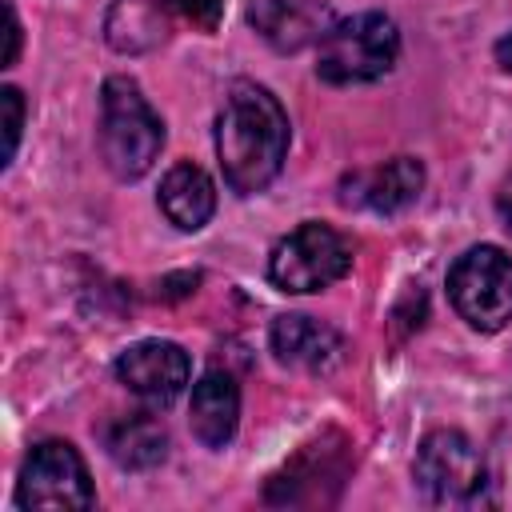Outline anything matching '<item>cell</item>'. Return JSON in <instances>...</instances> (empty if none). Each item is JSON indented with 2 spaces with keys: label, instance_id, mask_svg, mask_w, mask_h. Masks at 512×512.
<instances>
[{
  "label": "cell",
  "instance_id": "cell-15",
  "mask_svg": "<svg viewBox=\"0 0 512 512\" xmlns=\"http://www.w3.org/2000/svg\"><path fill=\"white\" fill-rule=\"evenodd\" d=\"M160 208L180 232H200L216 212V188L208 172L196 164L168 168V176L160 180Z\"/></svg>",
  "mask_w": 512,
  "mask_h": 512
},
{
  "label": "cell",
  "instance_id": "cell-18",
  "mask_svg": "<svg viewBox=\"0 0 512 512\" xmlns=\"http://www.w3.org/2000/svg\"><path fill=\"white\" fill-rule=\"evenodd\" d=\"M176 16H184L188 24H196L200 32H216L220 16H224V0H164Z\"/></svg>",
  "mask_w": 512,
  "mask_h": 512
},
{
  "label": "cell",
  "instance_id": "cell-2",
  "mask_svg": "<svg viewBox=\"0 0 512 512\" xmlns=\"http://www.w3.org/2000/svg\"><path fill=\"white\" fill-rule=\"evenodd\" d=\"M164 148V120L128 76H108L100 88V156L116 180H140Z\"/></svg>",
  "mask_w": 512,
  "mask_h": 512
},
{
  "label": "cell",
  "instance_id": "cell-21",
  "mask_svg": "<svg viewBox=\"0 0 512 512\" xmlns=\"http://www.w3.org/2000/svg\"><path fill=\"white\" fill-rule=\"evenodd\" d=\"M496 60H500V68H508V72H512V32L496 40Z\"/></svg>",
  "mask_w": 512,
  "mask_h": 512
},
{
  "label": "cell",
  "instance_id": "cell-4",
  "mask_svg": "<svg viewBox=\"0 0 512 512\" xmlns=\"http://www.w3.org/2000/svg\"><path fill=\"white\" fill-rule=\"evenodd\" d=\"M412 476H416V488L444 508H476L488 500V488H492L480 448L456 428H436L420 440Z\"/></svg>",
  "mask_w": 512,
  "mask_h": 512
},
{
  "label": "cell",
  "instance_id": "cell-9",
  "mask_svg": "<svg viewBox=\"0 0 512 512\" xmlns=\"http://www.w3.org/2000/svg\"><path fill=\"white\" fill-rule=\"evenodd\" d=\"M424 192V164L416 156H392L376 168L348 172L340 180V204L344 208H368L380 216H396Z\"/></svg>",
  "mask_w": 512,
  "mask_h": 512
},
{
  "label": "cell",
  "instance_id": "cell-10",
  "mask_svg": "<svg viewBox=\"0 0 512 512\" xmlns=\"http://www.w3.org/2000/svg\"><path fill=\"white\" fill-rule=\"evenodd\" d=\"M348 444L340 436H328V440H316V444H304L292 464L284 472H276L268 480V500L272 504H320L328 500L324 496V484L340 488L344 472H348Z\"/></svg>",
  "mask_w": 512,
  "mask_h": 512
},
{
  "label": "cell",
  "instance_id": "cell-14",
  "mask_svg": "<svg viewBox=\"0 0 512 512\" xmlns=\"http://www.w3.org/2000/svg\"><path fill=\"white\" fill-rule=\"evenodd\" d=\"M108 456L128 472H148L168 456V432L152 412H128L104 424Z\"/></svg>",
  "mask_w": 512,
  "mask_h": 512
},
{
  "label": "cell",
  "instance_id": "cell-1",
  "mask_svg": "<svg viewBox=\"0 0 512 512\" xmlns=\"http://www.w3.org/2000/svg\"><path fill=\"white\" fill-rule=\"evenodd\" d=\"M288 136V112L280 108V100L252 80H236L216 120V156L224 168V184L236 196L264 192L284 168Z\"/></svg>",
  "mask_w": 512,
  "mask_h": 512
},
{
  "label": "cell",
  "instance_id": "cell-7",
  "mask_svg": "<svg viewBox=\"0 0 512 512\" xmlns=\"http://www.w3.org/2000/svg\"><path fill=\"white\" fill-rule=\"evenodd\" d=\"M92 476L68 440H44L28 452L16 484L20 508H92Z\"/></svg>",
  "mask_w": 512,
  "mask_h": 512
},
{
  "label": "cell",
  "instance_id": "cell-17",
  "mask_svg": "<svg viewBox=\"0 0 512 512\" xmlns=\"http://www.w3.org/2000/svg\"><path fill=\"white\" fill-rule=\"evenodd\" d=\"M0 104H4V164H12L16 144H20V128H24V96H20V88L8 84L0 92Z\"/></svg>",
  "mask_w": 512,
  "mask_h": 512
},
{
  "label": "cell",
  "instance_id": "cell-20",
  "mask_svg": "<svg viewBox=\"0 0 512 512\" xmlns=\"http://www.w3.org/2000/svg\"><path fill=\"white\" fill-rule=\"evenodd\" d=\"M496 212H500V220H504V228L512 232V176L500 184V192H496Z\"/></svg>",
  "mask_w": 512,
  "mask_h": 512
},
{
  "label": "cell",
  "instance_id": "cell-5",
  "mask_svg": "<svg viewBox=\"0 0 512 512\" xmlns=\"http://www.w3.org/2000/svg\"><path fill=\"white\" fill-rule=\"evenodd\" d=\"M448 300L476 332L512 324V256L496 244L468 248L448 272Z\"/></svg>",
  "mask_w": 512,
  "mask_h": 512
},
{
  "label": "cell",
  "instance_id": "cell-19",
  "mask_svg": "<svg viewBox=\"0 0 512 512\" xmlns=\"http://www.w3.org/2000/svg\"><path fill=\"white\" fill-rule=\"evenodd\" d=\"M4 20H8V48H4V68H12V64H16V56H20V20H16V4H12V0H4Z\"/></svg>",
  "mask_w": 512,
  "mask_h": 512
},
{
  "label": "cell",
  "instance_id": "cell-6",
  "mask_svg": "<svg viewBox=\"0 0 512 512\" xmlns=\"http://www.w3.org/2000/svg\"><path fill=\"white\" fill-rule=\"evenodd\" d=\"M348 268H352L348 240L336 228L320 224V220H308V224L292 228L268 256V280L280 292H292V296L320 292V288L344 280Z\"/></svg>",
  "mask_w": 512,
  "mask_h": 512
},
{
  "label": "cell",
  "instance_id": "cell-3",
  "mask_svg": "<svg viewBox=\"0 0 512 512\" xmlns=\"http://www.w3.org/2000/svg\"><path fill=\"white\" fill-rule=\"evenodd\" d=\"M400 32L384 12H356L336 20L316 48V76L328 84H372L392 72Z\"/></svg>",
  "mask_w": 512,
  "mask_h": 512
},
{
  "label": "cell",
  "instance_id": "cell-11",
  "mask_svg": "<svg viewBox=\"0 0 512 512\" xmlns=\"http://www.w3.org/2000/svg\"><path fill=\"white\" fill-rule=\"evenodd\" d=\"M248 24L276 52H300L320 44L336 20L324 0H248Z\"/></svg>",
  "mask_w": 512,
  "mask_h": 512
},
{
  "label": "cell",
  "instance_id": "cell-16",
  "mask_svg": "<svg viewBox=\"0 0 512 512\" xmlns=\"http://www.w3.org/2000/svg\"><path fill=\"white\" fill-rule=\"evenodd\" d=\"M164 0H112L104 16V36L116 52H148L164 44L168 20H164Z\"/></svg>",
  "mask_w": 512,
  "mask_h": 512
},
{
  "label": "cell",
  "instance_id": "cell-8",
  "mask_svg": "<svg viewBox=\"0 0 512 512\" xmlns=\"http://www.w3.org/2000/svg\"><path fill=\"white\" fill-rule=\"evenodd\" d=\"M116 376L148 404H172L192 376V360L172 340H140L116 356Z\"/></svg>",
  "mask_w": 512,
  "mask_h": 512
},
{
  "label": "cell",
  "instance_id": "cell-13",
  "mask_svg": "<svg viewBox=\"0 0 512 512\" xmlns=\"http://www.w3.org/2000/svg\"><path fill=\"white\" fill-rule=\"evenodd\" d=\"M188 420H192V432L204 448H224L236 436V424H240V388H236V380L220 368L204 372L192 388Z\"/></svg>",
  "mask_w": 512,
  "mask_h": 512
},
{
  "label": "cell",
  "instance_id": "cell-12",
  "mask_svg": "<svg viewBox=\"0 0 512 512\" xmlns=\"http://www.w3.org/2000/svg\"><path fill=\"white\" fill-rule=\"evenodd\" d=\"M268 340H272V352H276L280 364H292V368H304V372H332L344 360L340 332L332 324H320V320L300 316V312L276 316Z\"/></svg>",
  "mask_w": 512,
  "mask_h": 512
}]
</instances>
